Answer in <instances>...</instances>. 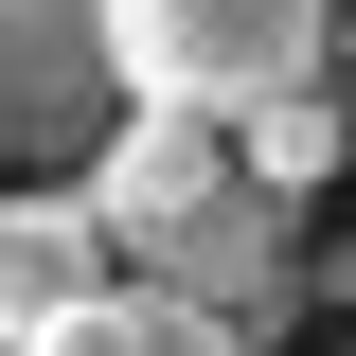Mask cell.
Returning <instances> with one entry per match:
<instances>
[{
	"instance_id": "cell-1",
	"label": "cell",
	"mask_w": 356,
	"mask_h": 356,
	"mask_svg": "<svg viewBox=\"0 0 356 356\" xmlns=\"http://www.w3.org/2000/svg\"><path fill=\"white\" fill-rule=\"evenodd\" d=\"M107 36H125V89H143V107H178V125H250V107L321 89L339 0H107Z\"/></svg>"
},
{
	"instance_id": "cell-2",
	"label": "cell",
	"mask_w": 356,
	"mask_h": 356,
	"mask_svg": "<svg viewBox=\"0 0 356 356\" xmlns=\"http://www.w3.org/2000/svg\"><path fill=\"white\" fill-rule=\"evenodd\" d=\"M125 125H143V89H125L107 0H0V161L18 178H89Z\"/></svg>"
},
{
	"instance_id": "cell-3",
	"label": "cell",
	"mask_w": 356,
	"mask_h": 356,
	"mask_svg": "<svg viewBox=\"0 0 356 356\" xmlns=\"http://www.w3.org/2000/svg\"><path fill=\"white\" fill-rule=\"evenodd\" d=\"M125 285V232L89 214V178H18L0 196V356H36L72 303H107Z\"/></svg>"
},
{
	"instance_id": "cell-4",
	"label": "cell",
	"mask_w": 356,
	"mask_h": 356,
	"mask_svg": "<svg viewBox=\"0 0 356 356\" xmlns=\"http://www.w3.org/2000/svg\"><path fill=\"white\" fill-rule=\"evenodd\" d=\"M285 214H303V196H267V178H232V196H214L196 232H178V250L143 267V285H178V303H214L232 339H285V321H303V232H285Z\"/></svg>"
},
{
	"instance_id": "cell-5",
	"label": "cell",
	"mask_w": 356,
	"mask_h": 356,
	"mask_svg": "<svg viewBox=\"0 0 356 356\" xmlns=\"http://www.w3.org/2000/svg\"><path fill=\"white\" fill-rule=\"evenodd\" d=\"M232 178H250V161H232V125H178V107H143V125L107 143V161H89V214L125 232V267H161L178 232H196V214L232 196Z\"/></svg>"
},
{
	"instance_id": "cell-6",
	"label": "cell",
	"mask_w": 356,
	"mask_h": 356,
	"mask_svg": "<svg viewBox=\"0 0 356 356\" xmlns=\"http://www.w3.org/2000/svg\"><path fill=\"white\" fill-rule=\"evenodd\" d=\"M36 356H250L214 303H178V285H107V303H72Z\"/></svg>"
},
{
	"instance_id": "cell-7",
	"label": "cell",
	"mask_w": 356,
	"mask_h": 356,
	"mask_svg": "<svg viewBox=\"0 0 356 356\" xmlns=\"http://www.w3.org/2000/svg\"><path fill=\"white\" fill-rule=\"evenodd\" d=\"M232 161H250L267 196H321V178H356V107H339V89H285V107L232 125Z\"/></svg>"
}]
</instances>
